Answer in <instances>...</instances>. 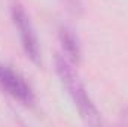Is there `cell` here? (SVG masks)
<instances>
[{
    "label": "cell",
    "instance_id": "1",
    "mask_svg": "<svg viewBox=\"0 0 128 127\" xmlns=\"http://www.w3.org/2000/svg\"><path fill=\"white\" fill-rule=\"evenodd\" d=\"M55 72H57L61 84L64 85V88L67 90V94L70 96L80 118L90 126H98L101 123L100 112L94 105L92 99L90 97L79 75L74 72L72 61H68L63 54L55 55Z\"/></svg>",
    "mask_w": 128,
    "mask_h": 127
},
{
    "label": "cell",
    "instance_id": "2",
    "mask_svg": "<svg viewBox=\"0 0 128 127\" xmlns=\"http://www.w3.org/2000/svg\"><path fill=\"white\" fill-rule=\"evenodd\" d=\"M10 18L21 39V45L24 48L26 55L34 64H40V45H39L37 33L32 23L30 15L18 0H12L10 3Z\"/></svg>",
    "mask_w": 128,
    "mask_h": 127
},
{
    "label": "cell",
    "instance_id": "3",
    "mask_svg": "<svg viewBox=\"0 0 128 127\" xmlns=\"http://www.w3.org/2000/svg\"><path fill=\"white\" fill-rule=\"evenodd\" d=\"M0 88L24 106H33L36 96L30 84L10 66L0 63Z\"/></svg>",
    "mask_w": 128,
    "mask_h": 127
},
{
    "label": "cell",
    "instance_id": "4",
    "mask_svg": "<svg viewBox=\"0 0 128 127\" xmlns=\"http://www.w3.org/2000/svg\"><path fill=\"white\" fill-rule=\"evenodd\" d=\"M58 40L63 49V55L72 63H79L82 57V49L78 36L68 27H60L58 30Z\"/></svg>",
    "mask_w": 128,
    "mask_h": 127
},
{
    "label": "cell",
    "instance_id": "5",
    "mask_svg": "<svg viewBox=\"0 0 128 127\" xmlns=\"http://www.w3.org/2000/svg\"><path fill=\"white\" fill-rule=\"evenodd\" d=\"M63 5H66V8L73 12V14H80L82 12V3L80 0H60Z\"/></svg>",
    "mask_w": 128,
    "mask_h": 127
}]
</instances>
